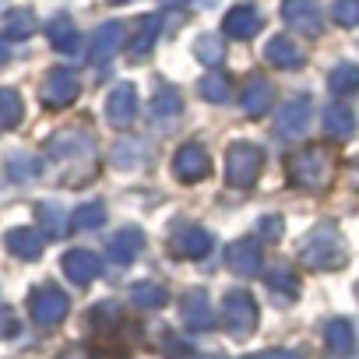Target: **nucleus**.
I'll use <instances>...</instances> for the list:
<instances>
[{"label": "nucleus", "instance_id": "18", "mask_svg": "<svg viewBox=\"0 0 359 359\" xmlns=\"http://www.w3.org/2000/svg\"><path fill=\"white\" fill-rule=\"evenodd\" d=\"M158 32H162V15H144V18L134 25V36H130V43H127V57H130V60H144V57L151 53Z\"/></svg>", "mask_w": 359, "mask_h": 359}, {"label": "nucleus", "instance_id": "16", "mask_svg": "<svg viewBox=\"0 0 359 359\" xmlns=\"http://www.w3.org/2000/svg\"><path fill=\"white\" fill-rule=\"evenodd\" d=\"M261 11L254 8V4H236V8H229L226 11V18H222V32L229 36V39H254L257 32H261Z\"/></svg>", "mask_w": 359, "mask_h": 359}, {"label": "nucleus", "instance_id": "19", "mask_svg": "<svg viewBox=\"0 0 359 359\" xmlns=\"http://www.w3.org/2000/svg\"><path fill=\"white\" fill-rule=\"evenodd\" d=\"M141 250H144V233H141L137 226H127V229H120V233L109 240L106 257H109L113 264H130Z\"/></svg>", "mask_w": 359, "mask_h": 359}, {"label": "nucleus", "instance_id": "27", "mask_svg": "<svg viewBox=\"0 0 359 359\" xmlns=\"http://www.w3.org/2000/svg\"><path fill=\"white\" fill-rule=\"evenodd\" d=\"M194 57L205 64V67H219L226 60V39L219 32H205L194 39Z\"/></svg>", "mask_w": 359, "mask_h": 359}, {"label": "nucleus", "instance_id": "12", "mask_svg": "<svg viewBox=\"0 0 359 359\" xmlns=\"http://www.w3.org/2000/svg\"><path fill=\"white\" fill-rule=\"evenodd\" d=\"M123 39H127L123 22H106V25H99V32L92 36V46H88V60H92L95 67L109 64V60L123 50Z\"/></svg>", "mask_w": 359, "mask_h": 359}, {"label": "nucleus", "instance_id": "32", "mask_svg": "<svg viewBox=\"0 0 359 359\" xmlns=\"http://www.w3.org/2000/svg\"><path fill=\"white\" fill-rule=\"evenodd\" d=\"M102 222H106V205L102 201H88V205H81L71 215V226L74 229H99Z\"/></svg>", "mask_w": 359, "mask_h": 359}, {"label": "nucleus", "instance_id": "42", "mask_svg": "<svg viewBox=\"0 0 359 359\" xmlns=\"http://www.w3.org/2000/svg\"><path fill=\"white\" fill-rule=\"evenodd\" d=\"M8 60H11V46H8V39H4V36H0V67H4Z\"/></svg>", "mask_w": 359, "mask_h": 359}, {"label": "nucleus", "instance_id": "35", "mask_svg": "<svg viewBox=\"0 0 359 359\" xmlns=\"http://www.w3.org/2000/svg\"><path fill=\"white\" fill-rule=\"evenodd\" d=\"M39 222H43V233L50 236V240H57V236H64V208L60 205H39Z\"/></svg>", "mask_w": 359, "mask_h": 359}, {"label": "nucleus", "instance_id": "21", "mask_svg": "<svg viewBox=\"0 0 359 359\" xmlns=\"http://www.w3.org/2000/svg\"><path fill=\"white\" fill-rule=\"evenodd\" d=\"M8 250L22 261H39L43 257V233L32 226H18L8 233Z\"/></svg>", "mask_w": 359, "mask_h": 359}, {"label": "nucleus", "instance_id": "39", "mask_svg": "<svg viewBox=\"0 0 359 359\" xmlns=\"http://www.w3.org/2000/svg\"><path fill=\"white\" fill-rule=\"evenodd\" d=\"M162 348H165L169 359H191V355H194L191 345H187V341H180L172 331H162Z\"/></svg>", "mask_w": 359, "mask_h": 359}, {"label": "nucleus", "instance_id": "45", "mask_svg": "<svg viewBox=\"0 0 359 359\" xmlns=\"http://www.w3.org/2000/svg\"><path fill=\"white\" fill-rule=\"evenodd\" d=\"M198 359H222V355H198Z\"/></svg>", "mask_w": 359, "mask_h": 359}, {"label": "nucleus", "instance_id": "8", "mask_svg": "<svg viewBox=\"0 0 359 359\" xmlns=\"http://www.w3.org/2000/svg\"><path fill=\"white\" fill-rule=\"evenodd\" d=\"M137 113H141V106H137V88H134L130 81H116V85L109 88V95H106V120L123 130V127H130V123L137 120Z\"/></svg>", "mask_w": 359, "mask_h": 359}, {"label": "nucleus", "instance_id": "24", "mask_svg": "<svg viewBox=\"0 0 359 359\" xmlns=\"http://www.w3.org/2000/svg\"><path fill=\"white\" fill-rule=\"evenodd\" d=\"M36 11L32 8H15V11H8L4 15V39H15V43H22V39H29V36H36Z\"/></svg>", "mask_w": 359, "mask_h": 359}, {"label": "nucleus", "instance_id": "22", "mask_svg": "<svg viewBox=\"0 0 359 359\" xmlns=\"http://www.w3.org/2000/svg\"><path fill=\"white\" fill-rule=\"evenodd\" d=\"M46 39H50V46H53L57 53H74L78 43H81L78 25L71 22V15H57V18H50V25H46Z\"/></svg>", "mask_w": 359, "mask_h": 359}, {"label": "nucleus", "instance_id": "25", "mask_svg": "<svg viewBox=\"0 0 359 359\" xmlns=\"http://www.w3.org/2000/svg\"><path fill=\"white\" fill-rule=\"evenodd\" d=\"M324 130L334 141H348L355 134V113L348 106H327L324 109Z\"/></svg>", "mask_w": 359, "mask_h": 359}, {"label": "nucleus", "instance_id": "29", "mask_svg": "<svg viewBox=\"0 0 359 359\" xmlns=\"http://www.w3.org/2000/svg\"><path fill=\"white\" fill-rule=\"evenodd\" d=\"M198 95H201L205 102H212V106H226L229 95H233V85H229L226 74H205V78L198 81Z\"/></svg>", "mask_w": 359, "mask_h": 359}, {"label": "nucleus", "instance_id": "41", "mask_svg": "<svg viewBox=\"0 0 359 359\" xmlns=\"http://www.w3.org/2000/svg\"><path fill=\"white\" fill-rule=\"evenodd\" d=\"M254 359H299V355L289 352V348H271V352H257Z\"/></svg>", "mask_w": 359, "mask_h": 359}, {"label": "nucleus", "instance_id": "15", "mask_svg": "<svg viewBox=\"0 0 359 359\" xmlns=\"http://www.w3.org/2000/svg\"><path fill=\"white\" fill-rule=\"evenodd\" d=\"M226 264H229L233 275L254 278V275L264 268V257H261L257 240H236V243H229V247H226Z\"/></svg>", "mask_w": 359, "mask_h": 359}, {"label": "nucleus", "instance_id": "20", "mask_svg": "<svg viewBox=\"0 0 359 359\" xmlns=\"http://www.w3.org/2000/svg\"><path fill=\"white\" fill-rule=\"evenodd\" d=\"M264 60L282 67V71H296L303 64V50L289 39V36H271L268 46H264Z\"/></svg>", "mask_w": 359, "mask_h": 359}, {"label": "nucleus", "instance_id": "40", "mask_svg": "<svg viewBox=\"0 0 359 359\" xmlns=\"http://www.w3.org/2000/svg\"><path fill=\"white\" fill-rule=\"evenodd\" d=\"M15 334H18V317L11 306L0 303V338H15Z\"/></svg>", "mask_w": 359, "mask_h": 359}, {"label": "nucleus", "instance_id": "31", "mask_svg": "<svg viewBox=\"0 0 359 359\" xmlns=\"http://www.w3.org/2000/svg\"><path fill=\"white\" fill-rule=\"evenodd\" d=\"M327 88H331L334 95H352V92H359V67H355V64H338V67H331Z\"/></svg>", "mask_w": 359, "mask_h": 359}, {"label": "nucleus", "instance_id": "37", "mask_svg": "<svg viewBox=\"0 0 359 359\" xmlns=\"http://www.w3.org/2000/svg\"><path fill=\"white\" fill-rule=\"evenodd\" d=\"M8 172H11V180H32L36 172H39V162L32 158V155H11L8 158Z\"/></svg>", "mask_w": 359, "mask_h": 359}, {"label": "nucleus", "instance_id": "17", "mask_svg": "<svg viewBox=\"0 0 359 359\" xmlns=\"http://www.w3.org/2000/svg\"><path fill=\"white\" fill-rule=\"evenodd\" d=\"M271 102H275V88H271V81H268L264 74H250L247 85H243V95H240L243 113H247L250 120H257V116H264V113L271 109Z\"/></svg>", "mask_w": 359, "mask_h": 359}, {"label": "nucleus", "instance_id": "6", "mask_svg": "<svg viewBox=\"0 0 359 359\" xmlns=\"http://www.w3.org/2000/svg\"><path fill=\"white\" fill-rule=\"evenodd\" d=\"M169 250L176 257H191V261H201L215 250V240L205 226H194V222H180L172 233H169Z\"/></svg>", "mask_w": 359, "mask_h": 359}, {"label": "nucleus", "instance_id": "10", "mask_svg": "<svg viewBox=\"0 0 359 359\" xmlns=\"http://www.w3.org/2000/svg\"><path fill=\"white\" fill-rule=\"evenodd\" d=\"M306 127H310V99L296 95V99L282 102V109L275 113V134L282 141H296L306 134Z\"/></svg>", "mask_w": 359, "mask_h": 359}, {"label": "nucleus", "instance_id": "46", "mask_svg": "<svg viewBox=\"0 0 359 359\" xmlns=\"http://www.w3.org/2000/svg\"><path fill=\"white\" fill-rule=\"evenodd\" d=\"M355 299H359V285H355Z\"/></svg>", "mask_w": 359, "mask_h": 359}, {"label": "nucleus", "instance_id": "23", "mask_svg": "<svg viewBox=\"0 0 359 359\" xmlns=\"http://www.w3.org/2000/svg\"><path fill=\"white\" fill-rule=\"evenodd\" d=\"M324 341H327L331 355H352V352H355V331H352V324H348L345 317L327 320V327H324Z\"/></svg>", "mask_w": 359, "mask_h": 359}, {"label": "nucleus", "instance_id": "28", "mask_svg": "<svg viewBox=\"0 0 359 359\" xmlns=\"http://www.w3.org/2000/svg\"><path fill=\"white\" fill-rule=\"evenodd\" d=\"M25 116V102L15 88H0V130H15Z\"/></svg>", "mask_w": 359, "mask_h": 359}, {"label": "nucleus", "instance_id": "7", "mask_svg": "<svg viewBox=\"0 0 359 359\" xmlns=\"http://www.w3.org/2000/svg\"><path fill=\"white\" fill-rule=\"evenodd\" d=\"M172 172H176L180 184H201V180L212 172V155L198 141H187L172 155Z\"/></svg>", "mask_w": 359, "mask_h": 359}, {"label": "nucleus", "instance_id": "36", "mask_svg": "<svg viewBox=\"0 0 359 359\" xmlns=\"http://www.w3.org/2000/svg\"><path fill=\"white\" fill-rule=\"evenodd\" d=\"M331 18L341 29H355L359 25V0H334V4H331Z\"/></svg>", "mask_w": 359, "mask_h": 359}, {"label": "nucleus", "instance_id": "43", "mask_svg": "<svg viewBox=\"0 0 359 359\" xmlns=\"http://www.w3.org/2000/svg\"><path fill=\"white\" fill-rule=\"evenodd\" d=\"M162 4H172V8H180V4H191V0H162Z\"/></svg>", "mask_w": 359, "mask_h": 359}, {"label": "nucleus", "instance_id": "44", "mask_svg": "<svg viewBox=\"0 0 359 359\" xmlns=\"http://www.w3.org/2000/svg\"><path fill=\"white\" fill-rule=\"evenodd\" d=\"M109 4H130V0H109Z\"/></svg>", "mask_w": 359, "mask_h": 359}, {"label": "nucleus", "instance_id": "13", "mask_svg": "<svg viewBox=\"0 0 359 359\" xmlns=\"http://www.w3.org/2000/svg\"><path fill=\"white\" fill-rule=\"evenodd\" d=\"M60 268H64V275H67L74 285H88V282H95V278H99V271H102V257H99L95 250L74 247V250H67V254H64Z\"/></svg>", "mask_w": 359, "mask_h": 359}, {"label": "nucleus", "instance_id": "2", "mask_svg": "<svg viewBox=\"0 0 359 359\" xmlns=\"http://www.w3.org/2000/svg\"><path fill=\"white\" fill-rule=\"evenodd\" d=\"M331 176H334V158L320 144H310V148H303L299 155L289 158V184L299 187V191L320 194V191H327Z\"/></svg>", "mask_w": 359, "mask_h": 359}, {"label": "nucleus", "instance_id": "9", "mask_svg": "<svg viewBox=\"0 0 359 359\" xmlns=\"http://www.w3.org/2000/svg\"><path fill=\"white\" fill-rule=\"evenodd\" d=\"M78 92H81V81H78V74H74L71 67H53V71L46 74V81H43V102H46L50 109L71 106V102L78 99Z\"/></svg>", "mask_w": 359, "mask_h": 359}, {"label": "nucleus", "instance_id": "3", "mask_svg": "<svg viewBox=\"0 0 359 359\" xmlns=\"http://www.w3.org/2000/svg\"><path fill=\"white\" fill-rule=\"evenodd\" d=\"M261 165H264V155H261L257 144H247V141L229 144V151H226V180H229V187L250 191L257 184V176H261Z\"/></svg>", "mask_w": 359, "mask_h": 359}, {"label": "nucleus", "instance_id": "14", "mask_svg": "<svg viewBox=\"0 0 359 359\" xmlns=\"http://www.w3.org/2000/svg\"><path fill=\"white\" fill-rule=\"evenodd\" d=\"M282 18H285V25H292L296 32H306V36H320V32H324L317 0H282Z\"/></svg>", "mask_w": 359, "mask_h": 359}, {"label": "nucleus", "instance_id": "4", "mask_svg": "<svg viewBox=\"0 0 359 359\" xmlns=\"http://www.w3.org/2000/svg\"><path fill=\"white\" fill-rule=\"evenodd\" d=\"M219 320H222L226 334H233V338L254 334V327H257V303H254V296H250L247 289L226 292V296H222V313H219Z\"/></svg>", "mask_w": 359, "mask_h": 359}, {"label": "nucleus", "instance_id": "11", "mask_svg": "<svg viewBox=\"0 0 359 359\" xmlns=\"http://www.w3.org/2000/svg\"><path fill=\"white\" fill-rule=\"evenodd\" d=\"M180 313H184V324L191 331H212L219 324V313L212 306V296L205 289H191L184 296V306H180Z\"/></svg>", "mask_w": 359, "mask_h": 359}, {"label": "nucleus", "instance_id": "33", "mask_svg": "<svg viewBox=\"0 0 359 359\" xmlns=\"http://www.w3.org/2000/svg\"><path fill=\"white\" fill-rule=\"evenodd\" d=\"M264 282H268V289H271V296H275V299H292V296L299 292V285H296L292 271H285V268H271Z\"/></svg>", "mask_w": 359, "mask_h": 359}, {"label": "nucleus", "instance_id": "5", "mask_svg": "<svg viewBox=\"0 0 359 359\" xmlns=\"http://www.w3.org/2000/svg\"><path fill=\"white\" fill-rule=\"evenodd\" d=\"M67 310H71V299H67V292H64L60 285H53V282L36 285L32 296H29V313H32V320H36L39 327H57V324L67 317Z\"/></svg>", "mask_w": 359, "mask_h": 359}, {"label": "nucleus", "instance_id": "1", "mask_svg": "<svg viewBox=\"0 0 359 359\" xmlns=\"http://www.w3.org/2000/svg\"><path fill=\"white\" fill-rule=\"evenodd\" d=\"M348 261V247H345V236L338 233V226L331 222H320L313 226L303 243H299V264L306 271H331V268H341Z\"/></svg>", "mask_w": 359, "mask_h": 359}, {"label": "nucleus", "instance_id": "34", "mask_svg": "<svg viewBox=\"0 0 359 359\" xmlns=\"http://www.w3.org/2000/svg\"><path fill=\"white\" fill-rule=\"evenodd\" d=\"M92 327L99 334H113V327H120V306L116 303H95L92 310Z\"/></svg>", "mask_w": 359, "mask_h": 359}, {"label": "nucleus", "instance_id": "38", "mask_svg": "<svg viewBox=\"0 0 359 359\" xmlns=\"http://www.w3.org/2000/svg\"><path fill=\"white\" fill-rule=\"evenodd\" d=\"M282 233H285L282 215H261V219H257V236H261V240L275 243V240H282Z\"/></svg>", "mask_w": 359, "mask_h": 359}, {"label": "nucleus", "instance_id": "26", "mask_svg": "<svg viewBox=\"0 0 359 359\" xmlns=\"http://www.w3.org/2000/svg\"><path fill=\"white\" fill-rule=\"evenodd\" d=\"M130 303H134V306H141V310H158V306H165V303H169V292H165V285H162V282L144 278V282L130 285Z\"/></svg>", "mask_w": 359, "mask_h": 359}, {"label": "nucleus", "instance_id": "30", "mask_svg": "<svg viewBox=\"0 0 359 359\" xmlns=\"http://www.w3.org/2000/svg\"><path fill=\"white\" fill-rule=\"evenodd\" d=\"M148 109H151L155 120H162V116H180V109H184V95H180L172 85H162V88H155Z\"/></svg>", "mask_w": 359, "mask_h": 359}]
</instances>
